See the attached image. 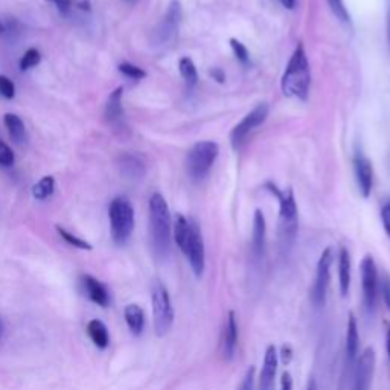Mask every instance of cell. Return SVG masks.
<instances>
[{
    "label": "cell",
    "instance_id": "obj_1",
    "mask_svg": "<svg viewBox=\"0 0 390 390\" xmlns=\"http://www.w3.org/2000/svg\"><path fill=\"white\" fill-rule=\"evenodd\" d=\"M174 241L187 256L194 275L200 278L206 266V253H204V242L199 224L194 220L177 215L172 224Z\"/></svg>",
    "mask_w": 390,
    "mask_h": 390
},
{
    "label": "cell",
    "instance_id": "obj_2",
    "mask_svg": "<svg viewBox=\"0 0 390 390\" xmlns=\"http://www.w3.org/2000/svg\"><path fill=\"white\" fill-rule=\"evenodd\" d=\"M150 230L155 255L167 258L171 250L172 223L168 204L160 194H153L150 199Z\"/></svg>",
    "mask_w": 390,
    "mask_h": 390
},
{
    "label": "cell",
    "instance_id": "obj_3",
    "mask_svg": "<svg viewBox=\"0 0 390 390\" xmlns=\"http://www.w3.org/2000/svg\"><path fill=\"white\" fill-rule=\"evenodd\" d=\"M309 84H311V73H309L308 58L304 46L299 45L290 58L284 75H282L280 87L285 96L305 101L309 92Z\"/></svg>",
    "mask_w": 390,
    "mask_h": 390
},
{
    "label": "cell",
    "instance_id": "obj_4",
    "mask_svg": "<svg viewBox=\"0 0 390 390\" xmlns=\"http://www.w3.org/2000/svg\"><path fill=\"white\" fill-rule=\"evenodd\" d=\"M271 192L279 199V241L282 249L288 250L297 232V206L295 195L291 191L279 192L278 188L271 187Z\"/></svg>",
    "mask_w": 390,
    "mask_h": 390
},
{
    "label": "cell",
    "instance_id": "obj_5",
    "mask_svg": "<svg viewBox=\"0 0 390 390\" xmlns=\"http://www.w3.org/2000/svg\"><path fill=\"white\" fill-rule=\"evenodd\" d=\"M112 238L116 244H125L130 240L134 229V211L131 203L118 197L110 203L109 208Z\"/></svg>",
    "mask_w": 390,
    "mask_h": 390
},
{
    "label": "cell",
    "instance_id": "obj_6",
    "mask_svg": "<svg viewBox=\"0 0 390 390\" xmlns=\"http://www.w3.org/2000/svg\"><path fill=\"white\" fill-rule=\"evenodd\" d=\"M154 331L159 337L167 336L174 324V308L170 292L162 282L155 280L151 290Z\"/></svg>",
    "mask_w": 390,
    "mask_h": 390
},
{
    "label": "cell",
    "instance_id": "obj_7",
    "mask_svg": "<svg viewBox=\"0 0 390 390\" xmlns=\"http://www.w3.org/2000/svg\"><path fill=\"white\" fill-rule=\"evenodd\" d=\"M220 148L215 142H199L188 153L187 168L192 180H201L209 174L218 158Z\"/></svg>",
    "mask_w": 390,
    "mask_h": 390
},
{
    "label": "cell",
    "instance_id": "obj_8",
    "mask_svg": "<svg viewBox=\"0 0 390 390\" xmlns=\"http://www.w3.org/2000/svg\"><path fill=\"white\" fill-rule=\"evenodd\" d=\"M333 262L334 252L333 249L328 247L321 252V255L319 258L314 284L313 288H311V302H313L316 307L325 305L328 288L331 284V267H333Z\"/></svg>",
    "mask_w": 390,
    "mask_h": 390
},
{
    "label": "cell",
    "instance_id": "obj_9",
    "mask_svg": "<svg viewBox=\"0 0 390 390\" xmlns=\"http://www.w3.org/2000/svg\"><path fill=\"white\" fill-rule=\"evenodd\" d=\"M375 350L372 348H366L355 362L353 389L350 390H370L375 372Z\"/></svg>",
    "mask_w": 390,
    "mask_h": 390
},
{
    "label": "cell",
    "instance_id": "obj_10",
    "mask_svg": "<svg viewBox=\"0 0 390 390\" xmlns=\"http://www.w3.org/2000/svg\"><path fill=\"white\" fill-rule=\"evenodd\" d=\"M362 287H363V299L367 311H374L377 305V296L379 288V279L377 264L374 258L366 255L362 261Z\"/></svg>",
    "mask_w": 390,
    "mask_h": 390
},
{
    "label": "cell",
    "instance_id": "obj_11",
    "mask_svg": "<svg viewBox=\"0 0 390 390\" xmlns=\"http://www.w3.org/2000/svg\"><path fill=\"white\" fill-rule=\"evenodd\" d=\"M267 114H268L267 104H259L249 114H246V118H244L230 133V142L233 145V148H238V146L242 143V141L247 138V134L266 121Z\"/></svg>",
    "mask_w": 390,
    "mask_h": 390
},
{
    "label": "cell",
    "instance_id": "obj_12",
    "mask_svg": "<svg viewBox=\"0 0 390 390\" xmlns=\"http://www.w3.org/2000/svg\"><path fill=\"white\" fill-rule=\"evenodd\" d=\"M237 345H238V321L235 311H229L226 321H224L223 334H221V355L226 362L235 357L237 353Z\"/></svg>",
    "mask_w": 390,
    "mask_h": 390
},
{
    "label": "cell",
    "instance_id": "obj_13",
    "mask_svg": "<svg viewBox=\"0 0 390 390\" xmlns=\"http://www.w3.org/2000/svg\"><path fill=\"white\" fill-rule=\"evenodd\" d=\"M81 284H83V290L85 292V296L89 297L90 302L93 304L100 305L101 308H107L110 305L112 302V296L110 291L107 288L105 284H102L101 280H98L96 278L85 275L81 278Z\"/></svg>",
    "mask_w": 390,
    "mask_h": 390
},
{
    "label": "cell",
    "instance_id": "obj_14",
    "mask_svg": "<svg viewBox=\"0 0 390 390\" xmlns=\"http://www.w3.org/2000/svg\"><path fill=\"white\" fill-rule=\"evenodd\" d=\"M278 349L275 345H270L266 349L264 362H262V369L259 375V390H273L275 387V378L278 372Z\"/></svg>",
    "mask_w": 390,
    "mask_h": 390
},
{
    "label": "cell",
    "instance_id": "obj_15",
    "mask_svg": "<svg viewBox=\"0 0 390 390\" xmlns=\"http://www.w3.org/2000/svg\"><path fill=\"white\" fill-rule=\"evenodd\" d=\"M182 18V8L179 2H172L168 8L167 14L163 17V22L159 28V38L160 42H168L175 35L179 29V23Z\"/></svg>",
    "mask_w": 390,
    "mask_h": 390
},
{
    "label": "cell",
    "instance_id": "obj_16",
    "mask_svg": "<svg viewBox=\"0 0 390 390\" xmlns=\"http://www.w3.org/2000/svg\"><path fill=\"white\" fill-rule=\"evenodd\" d=\"M266 247V218L261 211L255 212L253 217V230H252V252L253 256L261 259L264 255Z\"/></svg>",
    "mask_w": 390,
    "mask_h": 390
},
{
    "label": "cell",
    "instance_id": "obj_17",
    "mask_svg": "<svg viewBox=\"0 0 390 390\" xmlns=\"http://www.w3.org/2000/svg\"><path fill=\"white\" fill-rule=\"evenodd\" d=\"M355 175L360 192L363 194V197H369L370 191H372V167L362 154L355 158Z\"/></svg>",
    "mask_w": 390,
    "mask_h": 390
},
{
    "label": "cell",
    "instance_id": "obj_18",
    "mask_svg": "<svg viewBox=\"0 0 390 390\" xmlns=\"http://www.w3.org/2000/svg\"><path fill=\"white\" fill-rule=\"evenodd\" d=\"M358 348H360V336H358L357 319L353 313H349L348 326H346V360L349 366L357 360Z\"/></svg>",
    "mask_w": 390,
    "mask_h": 390
},
{
    "label": "cell",
    "instance_id": "obj_19",
    "mask_svg": "<svg viewBox=\"0 0 390 390\" xmlns=\"http://www.w3.org/2000/svg\"><path fill=\"white\" fill-rule=\"evenodd\" d=\"M87 336H89L92 343L98 349H107L110 345L109 329H107L105 324L100 319H93L87 324Z\"/></svg>",
    "mask_w": 390,
    "mask_h": 390
},
{
    "label": "cell",
    "instance_id": "obj_20",
    "mask_svg": "<svg viewBox=\"0 0 390 390\" xmlns=\"http://www.w3.org/2000/svg\"><path fill=\"white\" fill-rule=\"evenodd\" d=\"M124 317H125V321H126V326H129V329L131 331L133 336L138 337L143 333L145 313H143V309L139 305H136V304L126 305L125 309H124Z\"/></svg>",
    "mask_w": 390,
    "mask_h": 390
},
{
    "label": "cell",
    "instance_id": "obj_21",
    "mask_svg": "<svg viewBox=\"0 0 390 390\" xmlns=\"http://www.w3.org/2000/svg\"><path fill=\"white\" fill-rule=\"evenodd\" d=\"M338 285L341 296L346 297L350 287V255L345 247L338 253Z\"/></svg>",
    "mask_w": 390,
    "mask_h": 390
},
{
    "label": "cell",
    "instance_id": "obj_22",
    "mask_svg": "<svg viewBox=\"0 0 390 390\" xmlns=\"http://www.w3.org/2000/svg\"><path fill=\"white\" fill-rule=\"evenodd\" d=\"M122 92H124L122 87H118V89H116L110 95L109 102H107L105 116H107V119H109L110 122H118L122 118V113H124V109H122Z\"/></svg>",
    "mask_w": 390,
    "mask_h": 390
},
{
    "label": "cell",
    "instance_id": "obj_23",
    "mask_svg": "<svg viewBox=\"0 0 390 390\" xmlns=\"http://www.w3.org/2000/svg\"><path fill=\"white\" fill-rule=\"evenodd\" d=\"M5 126L8 129V133L11 138L17 142L20 143L26 139V130H25V124L23 121L18 118L17 114H13V113H8L5 114Z\"/></svg>",
    "mask_w": 390,
    "mask_h": 390
},
{
    "label": "cell",
    "instance_id": "obj_24",
    "mask_svg": "<svg viewBox=\"0 0 390 390\" xmlns=\"http://www.w3.org/2000/svg\"><path fill=\"white\" fill-rule=\"evenodd\" d=\"M179 69H180V73L183 76V80L187 81V85L188 89L191 90L192 87L197 84L199 81V73H197V67H195L194 61L191 60V58L188 57H183L182 60L179 61Z\"/></svg>",
    "mask_w": 390,
    "mask_h": 390
},
{
    "label": "cell",
    "instance_id": "obj_25",
    "mask_svg": "<svg viewBox=\"0 0 390 390\" xmlns=\"http://www.w3.org/2000/svg\"><path fill=\"white\" fill-rule=\"evenodd\" d=\"M55 189V180L51 175H46L37 184H34L32 188V195L37 200H46L47 197H51L52 192Z\"/></svg>",
    "mask_w": 390,
    "mask_h": 390
},
{
    "label": "cell",
    "instance_id": "obj_26",
    "mask_svg": "<svg viewBox=\"0 0 390 390\" xmlns=\"http://www.w3.org/2000/svg\"><path fill=\"white\" fill-rule=\"evenodd\" d=\"M57 232L60 233V237L67 242V244H71V246L76 247V249H81V250H92V244H89L87 241L81 240V238H78L75 235H72L71 232H67L66 229L60 228V226H57Z\"/></svg>",
    "mask_w": 390,
    "mask_h": 390
},
{
    "label": "cell",
    "instance_id": "obj_27",
    "mask_svg": "<svg viewBox=\"0 0 390 390\" xmlns=\"http://www.w3.org/2000/svg\"><path fill=\"white\" fill-rule=\"evenodd\" d=\"M40 60H42V55H40V52L37 51V49H34V47L28 49V51L23 55V58H22V61H20L22 71L31 69V67H34V66H37L38 63H40Z\"/></svg>",
    "mask_w": 390,
    "mask_h": 390
},
{
    "label": "cell",
    "instance_id": "obj_28",
    "mask_svg": "<svg viewBox=\"0 0 390 390\" xmlns=\"http://www.w3.org/2000/svg\"><path fill=\"white\" fill-rule=\"evenodd\" d=\"M119 72L124 73L125 76L133 78V80H142V78L146 76V73L141 69V67L134 66L131 63H122V64H119Z\"/></svg>",
    "mask_w": 390,
    "mask_h": 390
},
{
    "label": "cell",
    "instance_id": "obj_29",
    "mask_svg": "<svg viewBox=\"0 0 390 390\" xmlns=\"http://www.w3.org/2000/svg\"><path fill=\"white\" fill-rule=\"evenodd\" d=\"M0 95H4L6 100H13L16 95L14 83L5 75H0Z\"/></svg>",
    "mask_w": 390,
    "mask_h": 390
},
{
    "label": "cell",
    "instance_id": "obj_30",
    "mask_svg": "<svg viewBox=\"0 0 390 390\" xmlns=\"http://www.w3.org/2000/svg\"><path fill=\"white\" fill-rule=\"evenodd\" d=\"M13 163H14V153L5 142L0 141V165H4V167H11Z\"/></svg>",
    "mask_w": 390,
    "mask_h": 390
},
{
    "label": "cell",
    "instance_id": "obj_31",
    "mask_svg": "<svg viewBox=\"0 0 390 390\" xmlns=\"http://www.w3.org/2000/svg\"><path fill=\"white\" fill-rule=\"evenodd\" d=\"M238 390H255V366H250L247 369Z\"/></svg>",
    "mask_w": 390,
    "mask_h": 390
},
{
    "label": "cell",
    "instance_id": "obj_32",
    "mask_svg": "<svg viewBox=\"0 0 390 390\" xmlns=\"http://www.w3.org/2000/svg\"><path fill=\"white\" fill-rule=\"evenodd\" d=\"M379 291H382L384 304L390 311V276L389 275H383L382 280H379Z\"/></svg>",
    "mask_w": 390,
    "mask_h": 390
},
{
    "label": "cell",
    "instance_id": "obj_33",
    "mask_svg": "<svg viewBox=\"0 0 390 390\" xmlns=\"http://www.w3.org/2000/svg\"><path fill=\"white\" fill-rule=\"evenodd\" d=\"M230 46H232L233 52H235V55H237V58L240 61H242V63L249 61V52H247L246 46H244L242 43H240L238 40H233V38L230 40Z\"/></svg>",
    "mask_w": 390,
    "mask_h": 390
},
{
    "label": "cell",
    "instance_id": "obj_34",
    "mask_svg": "<svg viewBox=\"0 0 390 390\" xmlns=\"http://www.w3.org/2000/svg\"><path fill=\"white\" fill-rule=\"evenodd\" d=\"M331 6H333V11L341 18V20H348V14H346V9L343 6V2L341 0H329Z\"/></svg>",
    "mask_w": 390,
    "mask_h": 390
},
{
    "label": "cell",
    "instance_id": "obj_35",
    "mask_svg": "<svg viewBox=\"0 0 390 390\" xmlns=\"http://www.w3.org/2000/svg\"><path fill=\"white\" fill-rule=\"evenodd\" d=\"M280 390H292V378L290 372H284L280 377Z\"/></svg>",
    "mask_w": 390,
    "mask_h": 390
},
{
    "label": "cell",
    "instance_id": "obj_36",
    "mask_svg": "<svg viewBox=\"0 0 390 390\" xmlns=\"http://www.w3.org/2000/svg\"><path fill=\"white\" fill-rule=\"evenodd\" d=\"M382 220H383V224H384V229L387 232V235L390 238V204L384 206V209L382 212Z\"/></svg>",
    "mask_w": 390,
    "mask_h": 390
},
{
    "label": "cell",
    "instance_id": "obj_37",
    "mask_svg": "<svg viewBox=\"0 0 390 390\" xmlns=\"http://www.w3.org/2000/svg\"><path fill=\"white\" fill-rule=\"evenodd\" d=\"M54 2L57 4L58 9H60L61 13H67L69 11V8L72 5V0H54Z\"/></svg>",
    "mask_w": 390,
    "mask_h": 390
},
{
    "label": "cell",
    "instance_id": "obj_38",
    "mask_svg": "<svg viewBox=\"0 0 390 390\" xmlns=\"http://www.w3.org/2000/svg\"><path fill=\"white\" fill-rule=\"evenodd\" d=\"M282 360H284V363H290V360H291V349L288 346L282 348Z\"/></svg>",
    "mask_w": 390,
    "mask_h": 390
},
{
    "label": "cell",
    "instance_id": "obj_39",
    "mask_svg": "<svg viewBox=\"0 0 390 390\" xmlns=\"http://www.w3.org/2000/svg\"><path fill=\"white\" fill-rule=\"evenodd\" d=\"M211 75H212L213 78H215V80H217L218 83H223V81H224V75H223V72H221L220 69H213V71L211 72Z\"/></svg>",
    "mask_w": 390,
    "mask_h": 390
},
{
    "label": "cell",
    "instance_id": "obj_40",
    "mask_svg": "<svg viewBox=\"0 0 390 390\" xmlns=\"http://www.w3.org/2000/svg\"><path fill=\"white\" fill-rule=\"evenodd\" d=\"M307 390H319V389H317V383H316V379H314L313 377L309 378L308 386H307Z\"/></svg>",
    "mask_w": 390,
    "mask_h": 390
},
{
    "label": "cell",
    "instance_id": "obj_41",
    "mask_svg": "<svg viewBox=\"0 0 390 390\" xmlns=\"http://www.w3.org/2000/svg\"><path fill=\"white\" fill-rule=\"evenodd\" d=\"M280 4L284 5L285 8H288V9L295 8V0H280Z\"/></svg>",
    "mask_w": 390,
    "mask_h": 390
},
{
    "label": "cell",
    "instance_id": "obj_42",
    "mask_svg": "<svg viewBox=\"0 0 390 390\" xmlns=\"http://www.w3.org/2000/svg\"><path fill=\"white\" fill-rule=\"evenodd\" d=\"M386 346H387V354H389V358H390V325H389V329H387V341H386Z\"/></svg>",
    "mask_w": 390,
    "mask_h": 390
},
{
    "label": "cell",
    "instance_id": "obj_43",
    "mask_svg": "<svg viewBox=\"0 0 390 390\" xmlns=\"http://www.w3.org/2000/svg\"><path fill=\"white\" fill-rule=\"evenodd\" d=\"M4 329H5L4 320H2V317H0V340H2V337H4Z\"/></svg>",
    "mask_w": 390,
    "mask_h": 390
},
{
    "label": "cell",
    "instance_id": "obj_44",
    "mask_svg": "<svg viewBox=\"0 0 390 390\" xmlns=\"http://www.w3.org/2000/svg\"><path fill=\"white\" fill-rule=\"evenodd\" d=\"M2 32H4V26H2V23H0V34Z\"/></svg>",
    "mask_w": 390,
    "mask_h": 390
}]
</instances>
